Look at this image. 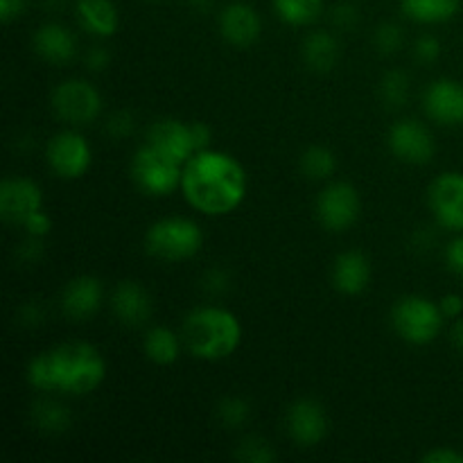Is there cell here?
Segmentation results:
<instances>
[{
	"instance_id": "obj_30",
	"label": "cell",
	"mask_w": 463,
	"mask_h": 463,
	"mask_svg": "<svg viewBox=\"0 0 463 463\" xmlns=\"http://www.w3.org/2000/svg\"><path fill=\"white\" fill-rule=\"evenodd\" d=\"M235 459L244 463H271L276 459V450L265 437L249 434L235 448Z\"/></svg>"
},
{
	"instance_id": "obj_36",
	"label": "cell",
	"mask_w": 463,
	"mask_h": 463,
	"mask_svg": "<svg viewBox=\"0 0 463 463\" xmlns=\"http://www.w3.org/2000/svg\"><path fill=\"white\" fill-rule=\"evenodd\" d=\"M443 260H446V267L452 274L463 279V233H455V238L446 244Z\"/></svg>"
},
{
	"instance_id": "obj_32",
	"label": "cell",
	"mask_w": 463,
	"mask_h": 463,
	"mask_svg": "<svg viewBox=\"0 0 463 463\" xmlns=\"http://www.w3.org/2000/svg\"><path fill=\"white\" fill-rule=\"evenodd\" d=\"M231 285H233V280H231L229 269H224V267H213L202 279V289L208 297H224Z\"/></svg>"
},
{
	"instance_id": "obj_45",
	"label": "cell",
	"mask_w": 463,
	"mask_h": 463,
	"mask_svg": "<svg viewBox=\"0 0 463 463\" xmlns=\"http://www.w3.org/2000/svg\"><path fill=\"white\" fill-rule=\"evenodd\" d=\"M450 344L457 348V351L463 355V317L459 319L452 321V328H450Z\"/></svg>"
},
{
	"instance_id": "obj_29",
	"label": "cell",
	"mask_w": 463,
	"mask_h": 463,
	"mask_svg": "<svg viewBox=\"0 0 463 463\" xmlns=\"http://www.w3.org/2000/svg\"><path fill=\"white\" fill-rule=\"evenodd\" d=\"M253 407L247 398L242 396H226L217 405V420L226 430H240L251 420Z\"/></svg>"
},
{
	"instance_id": "obj_31",
	"label": "cell",
	"mask_w": 463,
	"mask_h": 463,
	"mask_svg": "<svg viewBox=\"0 0 463 463\" xmlns=\"http://www.w3.org/2000/svg\"><path fill=\"white\" fill-rule=\"evenodd\" d=\"M402 43H405V32L398 23L387 21V23H380L373 32V45L380 54L384 57H392V54L401 52Z\"/></svg>"
},
{
	"instance_id": "obj_20",
	"label": "cell",
	"mask_w": 463,
	"mask_h": 463,
	"mask_svg": "<svg viewBox=\"0 0 463 463\" xmlns=\"http://www.w3.org/2000/svg\"><path fill=\"white\" fill-rule=\"evenodd\" d=\"M371 260L357 249H346L333 262V288L344 297H360L371 285Z\"/></svg>"
},
{
	"instance_id": "obj_9",
	"label": "cell",
	"mask_w": 463,
	"mask_h": 463,
	"mask_svg": "<svg viewBox=\"0 0 463 463\" xmlns=\"http://www.w3.org/2000/svg\"><path fill=\"white\" fill-rule=\"evenodd\" d=\"M45 163H48L50 172L59 179H81L93 165V147H90L89 138L77 131V127H68L48 140Z\"/></svg>"
},
{
	"instance_id": "obj_34",
	"label": "cell",
	"mask_w": 463,
	"mask_h": 463,
	"mask_svg": "<svg viewBox=\"0 0 463 463\" xmlns=\"http://www.w3.org/2000/svg\"><path fill=\"white\" fill-rule=\"evenodd\" d=\"M21 229L25 231V235L45 240L50 233H52V217H50V213L45 211V208H41V211L32 213V215L23 222Z\"/></svg>"
},
{
	"instance_id": "obj_33",
	"label": "cell",
	"mask_w": 463,
	"mask_h": 463,
	"mask_svg": "<svg viewBox=\"0 0 463 463\" xmlns=\"http://www.w3.org/2000/svg\"><path fill=\"white\" fill-rule=\"evenodd\" d=\"M104 129H107V134L111 136V138L122 140V138H127V136L134 134L136 120L129 111H125V109H122V111H113L111 116L107 118V125H104Z\"/></svg>"
},
{
	"instance_id": "obj_10",
	"label": "cell",
	"mask_w": 463,
	"mask_h": 463,
	"mask_svg": "<svg viewBox=\"0 0 463 463\" xmlns=\"http://www.w3.org/2000/svg\"><path fill=\"white\" fill-rule=\"evenodd\" d=\"M319 224L330 233H346L362 215L360 190L348 181H330L324 185L315 203Z\"/></svg>"
},
{
	"instance_id": "obj_8",
	"label": "cell",
	"mask_w": 463,
	"mask_h": 463,
	"mask_svg": "<svg viewBox=\"0 0 463 463\" xmlns=\"http://www.w3.org/2000/svg\"><path fill=\"white\" fill-rule=\"evenodd\" d=\"M50 104H52L54 116L66 122L68 127L90 125L102 113L99 90L90 81L80 80V77L59 81L50 95Z\"/></svg>"
},
{
	"instance_id": "obj_2",
	"label": "cell",
	"mask_w": 463,
	"mask_h": 463,
	"mask_svg": "<svg viewBox=\"0 0 463 463\" xmlns=\"http://www.w3.org/2000/svg\"><path fill=\"white\" fill-rule=\"evenodd\" d=\"M107 360L98 346L89 342H63L41 351L27 362L25 378L34 392L89 396L107 380Z\"/></svg>"
},
{
	"instance_id": "obj_3",
	"label": "cell",
	"mask_w": 463,
	"mask_h": 463,
	"mask_svg": "<svg viewBox=\"0 0 463 463\" xmlns=\"http://www.w3.org/2000/svg\"><path fill=\"white\" fill-rule=\"evenodd\" d=\"M181 337L193 357L202 362H222L238 353L244 330L233 310L206 303L185 315Z\"/></svg>"
},
{
	"instance_id": "obj_5",
	"label": "cell",
	"mask_w": 463,
	"mask_h": 463,
	"mask_svg": "<svg viewBox=\"0 0 463 463\" xmlns=\"http://www.w3.org/2000/svg\"><path fill=\"white\" fill-rule=\"evenodd\" d=\"M443 317L439 301L423 294H405L392 307V328L411 346H428L441 335Z\"/></svg>"
},
{
	"instance_id": "obj_17",
	"label": "cell",
	"mask_w": 463,
	"mask_h": 463,
	"mask_svg": "<svg viewBox=\"0 0 463 463\" xmlns=\"http://www.w3.org/2000/svg\"><path fill=\"white\" fill-rule=\"evenodd\" d=\"M61 312L71 321H89L104 303V285L98 276L81 274L66 283L61 292Z\"/></svg>"
},
{
	"instance_id": "obj_26",
	"label": "cell",
	"mask_w": 463,
	"mask_h": 463,
	"mask_svg": "<svg viewBox=\"0 0 463 463\" xmlns=\"http://www.w3.org/2000/svg\"><path fill=\"white\" fill-rule=\"evenodd\" d=\"M298 170L307 181H319L326 184L337 172V156L326 145H312L298 156Z\"/></svg>"
},
{
	"instance_id": "obj_18",
	"label": "cell",
	"mask_w": 463,
	"mask_h": 463,
	"mask_svg": "<svg viewBox=\"0 0 463 463\" xmlns=\"http://www.w3.org/2000/svg\"><path fill=\"white\" fill-rule=\"evenodd\" d=\"M111 310L127 328H143L152 319L154 303L138 280H120L111 292Z\"/></svg>"
},
{
	"instance_id": "obj_39",
	"label": "cell",
	"mask_w": 463,
	"mask_h": 463,
	"mask_svg": "<svg viewBox=\"0 0 463 463\" xmlns=\"http://www.w3.org/2000/svg\"><path fill=\"white\" fill-rule=\"evenodd\" d=\"M84 63L89 71L102 72V71H107L109 63H111V52H109L104 45H93V48L86 50Z\"/></svg>"
},
{
	"instance_id": "obj_4",
	"label": "cell",
	"mask_w": 463,
	"mask_h": 463,
	"mask_svg": "<svg viewBox=\"0 0 463 463\" xmlns=\"http://www.w3.org/2000/svg\"><path fill=\"white\" fill-rule=\"evenodd\" d=\"M203 247V231L190 217H161L145 231V251L163 262L193 260Z\"/></svg>"
},
{
	"instance_id": "obj_7",
	"label": "cell",
	"mask_w": 463,
	"mask_h": 463,
	"mask_svg": "<svg viewBox=\"0 0 463 463\" xmlns=\"http://www.w3.org/2000/svg\"><path fill=\"white\" fill-rule=\"evenodd\" d=\"M131 179L147 197H170L181 190L184 165L145 143L131 158Z\"/></svg>"
},
{
	"instance_id": "obj_12",
	"label": "cell",
	"mask_w": 463,
	"mask_h": 463,
	"mask_svg": "<svg viewBox=\"0 0 463 463\" xmlns=\"http://www.w3.org/2000/svg\"><path fill=\"white\" fill-rule=\"evenodd\" d=\"M428 206L439 229L463 233V172H441L430 184Z\"/></svg>"
},
{
	"instance_id": "obj_1",
	"label": "cell",
	"mask_w": 463,
	"mask_h": 463,
	"mask_svg": "<svg viewBox=\"0 0 463 463\" xmlns=\"http://www.w3.org/2000/svg\"><path fill=\"white\" fill-rule=\"evenodd\" d=\"M247 170L233 154L208 147L184 165L181 194L185 202L208 217L231 215L247 197Z\"/></svg>"
},
{
	"instance_id": "obj_6",
	"label": "cell",
	"mask_w": 463,
	"mask_h": 463,
	"mask_svg": "<svg viewBox=\"0 0 463 463\" xmlns=\"http://www.w3.org/2000/svg\"><path fill=\"white\" fill-rule=\"evenodd\" d=\"M145 143L170 156L172 161L185 165L194 154L211 147L213 131L202 120L184 122L176 118H163L149 127Z\"/></svg>"
},
{
	"instance_id": "obj_46",
	"label": "cell",
	"mask_w": 463,
	"mask_h": 463,
	"mask_svg": "<svg viewBox=\"0 0 463 463\" xmlns=\"http://www.w3.org/2000/svg\"><path fill=\"white\" fill-rule=\"evenodd\" d=\"M188 5L194 9V12L206 14V12H211L213 7H215V0H188Z\"/></svg>"
},
{
	"instance_id": "obj_44",
	"label": "cell",
	"mask_w": 463,
	"mask_h": 463,
	"mask_svg": "<svg viewBox=\"0 0 463 463\" xmlns=\"http://www.w3.org/2000/svg\"><path fill=\"white\" fill-rule=\"evenodd\" d=\"M437 242V233H434L430 226H420L414 233V247L416 251H430V247H434Z\"/></svg>"
},
{
	"instance_id": "obj_40",
	"label": "cell",
	"mask_w": 463,
	"mask_h": 463,
	"mask_svg": "<svg viewBox=\"0 0 463 463\" xmlns=\"http://www.w3.org/2000/svg\"><path fill=\"white\" fill-rule=\"evenodd\" d=\"M45 319V310L39 301H27L18 307V321L23 326H41Z\"/></svg>"
},
{
	"instance_id": "obj_42",
	"label": "cell",
	"mask_w": 463,
	"mask_h": 463,
	"mask_svg": "<svg viewBox=\"0 0 463 463\" xmlns=\"http://www.w3.org/2000/svg\"><path fill=\"white\" fill-rule=\"evenodd\" d=\"M423 463H463V455L459 450H452L448 446H439L434 450L425 452Z\"/></svg>"
},
{
	"instance_id": "obj_15",
	"label": "cell",
	"mask_w": 463,
	"mask_h": 463,
	"mask_svg": "<svg viewBox=\"0 0 463 463\" xmlns=\"http://www.w3.org/2000/svg\"><path fill=\"white\" fill-rule=\"evenodd\" d=\"M425 116L441 127L463 125V84L452 77H439L423 90Z\"/></svg>"
},
{
	"instance_id": "obj_11",
	"label": "cell",
	"mask_w": 463,
	"mask_h": 463,
	"mask_svg": "<svg viewBox=\"0 0 463 463\" xmlns=\"http://www.w3.org/2000/svg\"><path fill=\"white\" fill-rule=\"evenodd\" d=\"M389 152L407 165H428L437 154V140L428 125L414 118H401L389 127Z\"/></svg>"
},
{
	"instance_id": "obj_22",
	"label": "cell",
	"mask_w": 463,
	"mask_h": 463,
	"mask_svg": "<svg viewBox=\"0 0 463 463\" xmlns=\"http://www.w3.org/2000/svg\"><path fill=\"white\" fill-rule=\"evenodd\" d=\"M301 59L310 71L330 72L342 59V45L328 30H315L303 39Z\"/></svg>"
},
{
	"instance_id": "obj_37",
	"label": "cell",
	"mask_w": 463,
	"mask_h": 463,
	"mask_svg": "<svg viewBox=\"0 0 463 463\" xmlns=\"http://www.w3.org/2000/svg\"><path fill=\"white\" fill-rule=\"evenodd\" d=\"M330 18H333V25L339 27V30H353L360 23V9L353 3H339L330 12Z\"/></svg>"
},
{
	"instance_id": "obj_24",
	"label": "cell",
	"mask_w": 463,
	"mask_h": 463,
	"mask_svg": "<svg viewBox=\"0 0 463 463\" xmlns=\"http://www.w3.org/2000/svg\"><path fill=\"white\" fill-rule=\"evenodd\" d=\"M401 7L419 25H441L457 16L461 0H401Z\"/></svg>"
},
{
	"instance_id": "obj_41",
	"label": "cell",
	"mask_w": 463,
	"mask_h": 463,
	"mask_svg": "<svg viewBox=\"0 0 463 463\" xmlns=\"http://www.w3.org/2000/svg\"><path fill=\"white\" fill-rule=\"evenodd\" d=\"M439 307H441L446 319H459V317H463V297L457 292L443 294V297L439 298Z\"/></svg>"
},
{
	"instance_id": "obj_25",
	"label": "cell",
	"mask_w": 463,
	"mask_h": 463,
	"mask_svg": "<svg viewBox=\"0 0 463 463\" xmlns=\"http://www.w3.org/2000/svg\"><path fill=\"white\" fill-rule=\"evenodd\" d=\"M30 420L39 432L43 434H63L72 425V414L63 402L54 398H39L30 407Z\"/></svg>"
},
{
	"instance_id": "obj_23",
	"label": "cell",
	"mask_w": 463,
	"mask_h": 463,
	"mask_svg": "<svg viewBox=\"0 0 463 463\" xmlns=\"http://www.w3.org/2000/svg\"><path fill=\"white\" fill-rule=\"evenodd\" d=\"M184 346L185 344L181 333L167 328V326H152V328L145 330L143 353L152 364L172 366L175 362H179Z\"/></svg>"
},
{
	"instance_id": "obj_43",
	"label": "cell",
	"mask_w": 463,
	"mask_h": 463,
	"mask_svg": "<svg viewBox=\"0 0 463 463\" xmlns=\"http://www.w3.org/2000/svg\"><path fill=\"white\" fill-rule=\"evenodd\" d=\"M25 9L27 0H0V21L9 25V23L18 21L25 14Z\"/></svg>"
},
{
	"instance_id": "obj_14",
	"label": "cell",
	"mask_w": 463,
	"mask_h": 463,
	"mask_svg": "<svg viewBox=\"0 0 463 463\" xmlns=\"http://www.w3.org/2000/svg\"><path fill=\"white\" fill-rule=\"evenodd\" d=\"M41 208H43V193L34 179L5 176L0 184V217L5 224L23 226V222Z\"/></svg>"
},
{
	"instance_id": "obj_19",
	"label": "cell",
	"mask_w": 463,
	"mask_h": 463,
	"mask_svg": "<svg viewBox=\"0 0 463 463\" xmlns=\"http://www.w3.org/2000/svg\"><path fill=\"white\" fill-rule=\"evenodd\" d=\"M32 48L36 57L43 59L52 66H66L77 54V39L66 25L61 23H43L32 36Z\"/></svg>"
},
{
	"instance_id": "obj_38",
	"label": "cell",
	"mask_w": 463,
	"mask_h": 463,
	"mask_svg": "<svg viewBox=\"0 0 463 463\" xmlns=\"http://www.w3.org/2000/svg\"><path fill=\"white\" fill-rule=\"evenodd\" d=\"M43 240L27 235L21 242V247L16 249V260L23 262V265H36V262H41V258H43Z\"/></svg>"
},
{
	"instance_id": "obj_21",
	"label": "cell",
	"mask_w": 463,
	"mask_h": 463,
	"mask_svg": "<svg viewBox=\"0 0 463 463\" xmlns=\"http://www.w3.org/2000/svg\"><path fill=\"white\" fill-rule=\"evenodd\" d=\"M77 23L95 39H109L120 27V14L113 0H77Z\"/></svg>"
},
{
	"instance_id": "obj_35",
	"label": "cell",
	"mask_w": 463,
	"mask_h": 463,
	"mask_svg": "<svg viewBox=\"0 0 463 463\" xmlns=\"http://www.w3.org/2000/svg\"><path fill=\"white\" fill-rule=\"evenodd\" d=\"M414 57L420 63H434L441 57V41L434 34H420L414 43Z\"/></svg>"
},
{
	"instance_id": "obj_28",
	"label": "cell",
	"mask_w": 463,
	"mask_h": 463,
	"mask_svg": "<svg viewBox=\"0 0 463 463\" xmlns=\"http://www.w3.org/2000/svg\"><path fill=\"white\" fill-rule=\"evenodd\" d=\"M380 99H383L384 107L389 109H401L410 102L411 95V80L405 71L401 68H393V71H387L380 80L378 86Z\"/></svg>"
},
{
	"instance_id": "obj_27",
	"label": "cell",
	"mask_w": 463,
	"mask_h": 463,
	"mask_svg": "<svg viewBox=\"0 0 463 463\" xmlns=\"http://www.w3.org/2000/svg\"><path fill=\"white\" fill-rule=\"evenodd\" d=\"M274 12L285 25L307 27L324 12V0H271Z\"/></svg>"
},
{
	"instance_id": "obj_16",
	"label": "cell",
	"mask_w": 463,
	"mask_h": 463,
	"mask_svg": "<svg viewBox=\"0 0 463 463\" xmlns=\"http://www.w3.org/2000/svg\"><path fill=\"white\" fill-rule=\"evenodd\" d=\"M217 25H220L222 39L233 48H251L262 34L260 14L253 5L242 3V0L224 5L220 18H217Z\"/></svg>"
},
{
	"instance_id": "obj_13",
	"label": "cell",
	"mask_w": 463,
	"mask_h": 463,
	"mask_svg": "<svg viewBox=\"0 0 463 463\" xmlns=\"http://www.w3.org/2000/svg\"><path fill=\"white\" fill-rule=\"evenodd\" d=\"M285 428L298 448H315L328 437V411L315 398H298L288 407Z\"/></svg>"
}]
</instances>
